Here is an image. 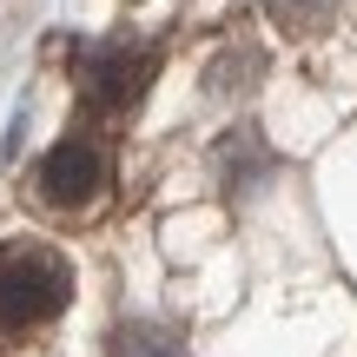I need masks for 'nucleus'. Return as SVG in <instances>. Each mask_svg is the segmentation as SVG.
Masks as SVG:
<instances>
[{
	"instance_id": "nucleus-1",
	"label": "nucleus",
	"mask_w": 357,
	"mask_h": 357,
	"mask_svg": "<svg viewBox=\"0 0 357 357\" xmlns=\"http://www.w3.org/2000/svg\"><path fill=\"white\" fill-rule=\"evenodd\" d=\"M73 298V265L53 245H7L0 252V331H33L60 318Z\"/></svg>"
},
{
	"instance_id": "nucleus-2",
	"label": "nucleus",
	"mask_w": 357,
	"mask_h": 357,
	"mask_svg": "<svg viewBox=\"0 0 357 357\" xmlns=\"http://www.w3.org/2000/svg\"><path fill=\"white\" fill-rule=\"evenodd\" d=\"M146 79H153V53L139 40H100V47H79V60H73L79 100L100 106V113H126L146 93Z\"/></svg>"
},
{
	"instance_id": "nucleus-3",
	"label": "nucleus",
	"mask_w": 357,
	"mask_h": 357,
	"mask_svg": "<svg viewBox=\"0 0 357 357\" xmlns=\"http://www.w3.org/2000/svg\"><path fill=\"white\" fill-rule=\"evenodd\" d=\"M106 185V153L93 139H60L47 159H40L33 172V192L47 205H60V212H79V205H93Z\"/></svg>"
},
{
	"instance_id": "nucleus-4",
	"label": "nucleus",
	"mask_w": 357,
	"mask_h": 357,
	"mask_svg": "<svg viewBox=\"0 0 357 357\" xmlns=\"http://www.w3.org/2000/svg\"><path fill=\"white\" fill-rule=\"evenodd\" d=\"M265 13L284 26V33H318V26H331L337 0H265Z\"/></svg>"
},
{
	"instance_id": "nucleus-5",
	"label": "nucleus",
	"mask_w": 357,
	"mask_h": 357,
	"mask_svg": "<svg viewBox=\"0 0 357 357\" xmlns=\"http://www.w3.org/2000/svg\"><path fill=\"white\" fill-rule=\"evenodd\" d=\"M113 357H185L172 331H153V324H126L113 337Z\"/></svg>"
}]
</instances>
